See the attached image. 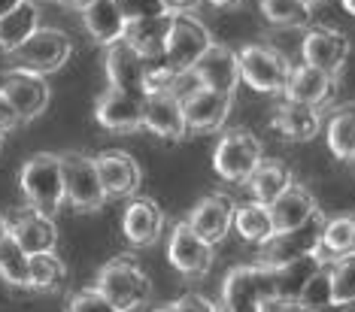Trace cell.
I'll return each mask as SVG.
<instances>
[{"label":"cell","mask_w":355,"mask_h":312,"mask_svg":"<svg viewBox=\"0 0 355 312\" xmlns=\"http://www.w3.org/2000/svg\"><path fill=\"white\" fill-rule=\"evenodd\" d=\"M70 55H73V43H70V37L61 28L40 25L19 49L6 55V61H10V70L49 76V73H58L64 64L70 61Z\"/></svg>","instance_id":"3957f363"},{"label":"cell","mask_w":355,"mask_h":312,"mask_svg":"<svg viewBox=\"0 0 355 312\" xmlns=\"http://www.w3.org/2000/svg\"><path fill=\"white\" fill-rule=\"evenodd\" d=\"M0 279H3L12 291H31L28 255L10 234L0 239Z\"/></svg>","instance_id":"d6a6232c"},{"label":"cell","mask_w":355,"mask_h":312,"mask_svg":"<svg viewBox=\"0 0 355 312\" xmlns=\"http://www.w3.org/2000/svg\"><path fill=\"white\" fill-rule=\"evenodd\" d=\"M122 12V19L131 25V21H140V19H152V15H161L167 12L161 0H112Z\"/></svg>","instance_id":"f35d334b"},{"label":"cell","mask_w":355,"mask_h":312,"mask_svg":"<svg viewBox=\"0 0 355 312\" xmlns=\"http://www.w3.org/2000/svg\"><path fill=\"white\" fill-rule=\"evenodd\" d=\"M10 225V237L25 249V255H40V252H55L58 246V228H55V219L49 215L31 210V206H21L15 210V215L6 219Z\"/></svg>","instance_id":"d6986e66"},{"label":"cell","mask_w":355,"mask_h":312,"mask_svg":"<svg viewBox=\"0 0 355 312\" xmlns=\"http://www.w3.org/2000/svg\"><path fill=\"white\" fill-rule=\"evenodd\" d=\"M107 82L110 88H122V91H140L143 94V79H146L149 64L137 55L125 39L112 43L107 49Z\"/></svg>","instance_id":"cb8c5ba5"},{"label":"cell","mask_w":355,"mask_h":312,"mask_svg":"<svg viewBox=\"0 0 355 312\" xmlns=\"http://www.w3.org/2000/svg\"><path fill=\"white\" fill-rule=\"evenodd\" d=\"M19 125H21V118L15 116L12 103L6 100V94H3V91H0V137H3V134H10V131H15Z\"/></svg>","instance_id":"60d3db41"},{"label":"cell","mask_w":355,"mask_h":312,"mask_svg":"<svg viewBox=\"0 0 355 312\" xmlns=\"http://www.w3.org/2000/svg\"><path fill=\"white\" fill-rule=\"evenodd\" d=\"M222 303L234 312H258L268 303H277V270L261 264L234 267L225 276Z\"/></svg>","instance_id":"8992f818"},{"label":"cell","mask_w":355,"mask_h":312,"mask_svg":"<svg viewBox=\"0 0 355 312\" xmlns=\"http://www.w3.org/2000/svg\"><path fill=\"white\" fill-rule=\"evenodd\" d=\"M213 312H234V309H228L225 303H216V309H213Z\"/></svg>","instance_id":"f907efd6"},{"label":"cell","mask_w":355,"mask_h":312,"mask_svg":"<svg viewBox=\"0 0 355 312\" xmlns=\"http://www.w3.org/2000/svg\"><path fill=\"white\" fill-rule=\"evenodd\" d=\"M240 82L249 85L255 94H282L288 85L295 64L279 49L268 43H249L237 52Z\"/></svg>","instance_id":"5b68a950"},{"label":"cell","mask_w":355,"mask_h":312,"mask_svg":"<svg viewBox=\"0 0 355 312\" xmlns=\"http://www.w3.org/2000/svg\"><path fill=\"white\" fill-rule=\"evenodd\" d=\"M19 188L25 194V203L31 210L49 215L61 212L64 206V179H61V155L55 152H37L21 164Z\"/></svg>","instance_id":"7a4b0ae2"},{"label":"cell","mask_w":355,"mask_h":312,"mask_svg":"<svg viewBox=\"0 0 355 312\" xmlns=\"http://www.w3.org/2000/svg\"><path fill=\"white\" fill-rule=\"evenodd\" d=\"M191 79H195L198 88H209V91H222L231 94L240 88V64H237V52L231 46L213 43L207 49V55L195 64L191 70Z\"/></svg>","instance_id":"ac0fdd59"},{"label":"cell","mask_w":355,"mask_h":312,"mask_svg":"<svg viewBox=\"0 0 355 312\" xmlns=\"http://www.w3.org/2000/svg\"><path fill=\"white\" fill-rule=\"evenodd\" d=\"M167 215L161 210L158 200H152L146 194H137L128 200L125 212H122V234L134 249H149L155 246L161 234H164Z\"/></svg>","instance_id":"e0dca14e"},{"label":"cell","mask_w":355,"mask_h":312,"mask_svg":"<svg viewBox=\"0 0 355 312\" xmlns=\"http://www.w3.org/2000/svg\"><path fill=\"white\" fill-rule=\"evenodd\" d=\"M94 291L119 312H137L152 300V279L134 255H116L94 276Z\"/></svg>","instance_id":"6da1fadb"},{"label":"cell","mask_w":355,"mask_h":312,"mask_svg":"<svg viewBox=\"0 0 355 312\" xmlns=\"http://www.w3.org/2000/svg\"><path fill=\"white\" fill-rule=\"evenodd\" d=\"M216 303L198 291H185L180 300H173V312H213Z\"/></svg>","instance_id":"ab89813d"},{"label":"cell","mask_w":355,"mask_h":312,"mask_svg":"<svg viewBox=\"0 0 355 312\" xmlns=\"http://www.w3.org/2000/svg\"><path fill=\"white\" fill-rule=\"evenodd\" d=\"M0 149H3V137H0Z\"/></svg>","instance_id":"db71d44e"},{"label":"cell","mask_w":355,"mask_h":312,"mask_svg":"<svg viewBox=\"0 0 355 312\" xmlns=\"http://www.w3.org/2000/svg\"><path fill=\"white\" fill-rule=\"evenodd\" d=\"M352 164H355V155H352Z\"/></svg>","instance_id":"11a10c76"},{"label":"cell","mask_w":355,"mask_h":312,"mask_svg":"<svg viewBox=\"0 0 355 312\" xmlns=\"http://www.w3.org/2000/svg\"><path fill=\"white\" fill-rule=\"evenodd\" d=\"M337 85H340L337 76H328V73H322V70L297 64V67H292V76H288V85H286V91H282V98L288 103H297V107L322 109L334 98Z\"/></svg>","instance_id":"44dd1931"},{"label":"cell","mask_w":355,"mask_h":312,"mask_svg":"<svg viewBox=\"0 0 355 312\" xmlns=\"http://www.w3.org/2000/svg\"><path fill=\"white\" fill-rule=\"evenodd\" d=\"M61 179H64V203L76 212H101L107 206L94 155L85 152H61Z\"/></svg>","instance_id":"52a82bcc"},{"label":"cell","mask_w":355,"mask_h":312,"mask_svg":"<svg viewBox=\"0 0 355 312\" xmlns=\"http://www.w3.org/2000/svg\"><path fill=\"white\" fill-rule=\"evenodd\" d=\"M209 46H213V37H209L207 25H200L191 15H173V28H171V34H167L161 64L176 70L180 76H185L195 70V64L204 58Z\"/></svg>","instance_id":"ba28073f"},{"label":"cell","mask_w":355,"mask_h":312,"mask_svg":"<svg viewBox=\"0 0 355 312\" xmlns=\"http://www.w3.org/2000/svg\"><path fill=\"white\" fill-rule=\"evenodd\" d=\"M264 158V146L249 127H228L213 149V170L228 185H246Z\"/></svg>","instance_id":"277c9868"},{"label":"cell","mask_w":355,"mask_h":312,"mask_svg":"<svg viewBox=\"0 0 355 312\" xmlns=\"http://www.w3.org/2000/svg\"><path fill=\"white\" fill-rule=\"evenodd\" d=\"M6 234H10V225H6V215L0 212V239H3Z\"/></svg>","instance_id":"7dc6e473"},{"label":"cell","mask_w":355,"mask_h":312,"mask_svg":"<svg viewBox=\"0 0 355 312\" xmlns=\"http://www.w3.org/2000/svg\"><path fill=\"white\" fill-rule=\"evenodd\" d=\"M270 210V221H273V234H288V230L304 228L310 219H316L322 212L319 200L313 197V191L301 185V182H292L282 194L268 206Z\"/></svg>","instance_id":"ffe728a7"},{"label":"cell","mask_w":355,"mask_h":312,"mask_svg":"<svg viewBox=\"0 0 355 312\" xmlns=\"http://www.w3.org/2000/svg\"><path fill=\"white\" fill-rule=\"evenodd\" d=\"M83 15V28L85 34L92 37L94 46H103V49H110L112 43H119V39H125V28L128 21L122 19V12H119V6L112 3V0H98V3H92Z\"/></svg>","instance_id":"4316f807"},{"label":"cell","mask_w":355,"mask_h":312,"mask_svg":"<svg viewBox=\"0 0 355 312\" xmlns=\"http://www.w3.org/2000/svg\"><path fill=\"white\" fill-rule=\"evenodd\" d=\"M143 131L155 134L158 140L167 143H182L189 137L185 131V118H182V100L180 94L167 91V94H155L146 100V116H143Z\"/></svg>","instance_id":"7402d4cb"},{"label":"cell","mask_w":355,"mask_h":312,"mask_svg":"<svg viewBox=\"0 0 355 312\" xmlns=\"http://www.w3.org/2000/svg\"><path fill=\"white\" fill-rule=\"evenodd\" d=\"M325 312H355V300L352 303H334V306L325 309Z\"/></svg>","instance_id":"bcb514c9"},{"label":"cell","mask_w":355,"mask_h":312,"mask_svg":"<svg viewBox=\"0 0 355 312\" xmlns=\"http://www.w3.org/2000/svg\"><path fill=\"white\" fill-rule=\"evenodd\" d=\"M37 28H40V6L34 0H25L21 6H15L12 12H6L0 19V52L3 55L15 52Z\"/></svg>","instance_id":"4dcf8cb0"},{"label":"cell","mask_w":355,"mask_h":312,"mask_svg":"<svg viewBox=\"0 0 355 312\" xmlns=\"http://www.w3.org/2000/svg\"><path fill=\"white\" fill-rule=\"evenodd\" d=\"M295 182L292 170H288V164L282 161V158H261V164L255 167V173L246 179V191L252 194L255 203H264L270 206L273 200H277L282 191Z\"/></svg>","instance_id":"484cf974"},{"label":"cell","mask_w":355,"mask_h":312,"mask_svg":"<svg viewBox=\"0 0 355 312\" xmlns=\"http://www.w3.org/2000/svg\"><path fill=\"white\" fill-rule=\"evenodd\" d=\"M28 270H31V291L52 294V291H61L64 282H67V264L58 258V252L31 255Z\"/></svg>","instance_id":"1f68e13d"},{"label":"cell","mask_w":355,"mask_h":312,"mask_svg":"<svg viewBox=\"0 0 355 312\" xmlns=\"http://www.w3.org/2000/svg\"><path fill=\"white\" fill-rule=\"evenodd\" d=\"M64 312H119V309L110 306L94 288H79L67 297V309Z\"/></svg>","instance_id":"74e56055"},{"label":"cell","mask_w":355,"mask_h":312,"mask_svg":"<svg viewBox=\"0 0 355 312\" xmlns=\"http://www.w3.org/2000/svg\"><path fill=\"white\" fill-rule=\"evenodd\" d=\"M301 3H304V6H310V10H313V6H319L322 0H301Z\"/></svg>","instance_id":"681fc988"},{"label":"cell","mask_w":355,"mask_h":312,"mask_svg":"<svg viewBox=\"0 0 355 312\" xmlns=\"http://www.w3.org/2000/svg\"><path fill=\"white\" fill-rule=\"evenodd\" d=\"M167 261L180 276L200 279L213 270L216 249L189 228V221H176L171 237H167Z\"/></svg>","instance_id":"7c38bea8"},{"label":"cell","mask_w":355,"mask_h":312,"mask_svg":"<svg viewBox=\"0 0 355 312\" xmlns=\"http://www.w3.org/2000/svg\"><path fill=\"white\" fill-rule=\"evenodd\" d=\"M237 230V237L243 239L249 246H268L273 237V221H270V210L264 203H255V200H249V203H237L234 206V228Z\"/></svg>","instance_id":"f546056e"},{"label":"cell","mask_w":355,"mask_h":312,"mask_svg":"<svg viewBox=\"0 0 355 312\" xmlns=\"http://www.w3.org/2000/svg\"><path fill=\"white\" fill-rule=\"evenodd\" d=\"M155 312H173V303H167V306H158Z\"/></svg>","instance_id":"816d5d0a"},{"label":"cell","mask_w":355,"mask_h":312,"mask_svg":"<svg viewBox=\"0 0 355 312\" xmlns=\"http://www.w3.org/2000/svg\"><path fill=\"white\" fill-rule=\"evenodd\" d=\"M355 252V212H337L325 215V225H322L319 237V249L316 258L319 264H334Z\"/></svg>","instance_id":"d4e9b609"},{"label":"cell","mask_w":355,"mask_h":312,"mask_svg":"<svg viewBox=\"0 0 355 312\" xmlns=\"http://www.w3.org/2000/svg\"><path fill=\"white\" fill-rule=\"evenodd\" d=\"M204 3H209L213 10H237L243 0H204Z\"/></svg>","instance_id":"ee69618b"},{"label":"cell","mask_w":355,"mask_h":312,"mask_svg":"<svg viewBox=\"0 0 355 312\" xmlns=\"http://www.w3.org/2000/svg\"><path fill=\"white\" fill-rule=\"evenodd\" d=\"M182 118L189 134H216L222 131L228 122L234 98L222 91H209V88H191L189 94H182Z\"/></svg>","instance_id":"4fadbf2b"},{"label":"cell","mask_w":355,"mask_h":312,"mask_svg":"<svg viewBox=\"0 0 355 312\" xmlns=\"http://www.w3.org/2000/svg\"><path fill=\"white\" fill-rule=\"evenodd\" d=\"M46 3H58V0H46Z\"/></svg>","instance_id":"f5cc1de1"},{"label":"cell","mask_w":355,"mask_h":312,"mask_svg":"<svg viewBox=\"0 0 355 312\" xmlns=\"http://www.w3.org/2000/svg\"><path fill=\"white\" fill-rule=\"evenodd\" d=\"M325 143L328 152L343 164H352L355 155V100L340 103L328 113L325 125Z\"/></svg>","instance_id":"f1b7e54d"},{"label":"cell","mask_w":355,"mask_h":312,"mask_svg":"<svg viewBox=\"0 0 355 312\" xmlns=\"http://www.w3.org/2000/svg\"><path fill=\"white\" fill-rule=\"evenodd\" d=\"M64 10H73V12H85L92 3H98V0H58Z\"/></svg>","instance_id":"7bdbcfd3"},{"label":"cell","mask_w":355,"mask_h":312,"mask_svg":"<svg viewBox=\"0 0 355 312\" xmlns=\"http://www.w3.org/2000/svg\"><path fill=\"white\" fill-rule=\"evenodd\" d=\"M234 206L237 203H234L231 194L213 191V194H207L204 200H198V203L191 206L185 221H189V228L195 230L204 243H209L216 249L234 228Z\"/></svg>","instance_id":"2e32d148"},{"label":"cell","mask_w":355,"mask_h":312,"mask_svg":"<svg viewBox=\"0 0 355 312\" xmlns=\"http://www.w3.org/2000/svg\"><path fill=\"white\" fill-rule=\"evenodd\" d=\"M0 91H3L6 100L12 103V109H15V116L21 118V125L40 118L52 100L46 76L25 73V70H6V73L0 76Z\"/></svg>","instance_id":"5bb4252c"},{"label":"cell","mask_w":355,"mask_h":312,"mask_svg":"<svg viewBox=\"0 0 355 312\" xmlns=\"http://www.w3.org/2000/svg\"><path fill=\"white\" fill-rule=\"evenodd\" d=\"M161 3L171 15H191L204 6V0H161Z\"/></svg>","instance_id":"b9f144b4"},{"label":"cell","mask_w":355,"mask_h":312,"mask_svg":"<svg viewBox=\"0 0 355 312\" xmlns=\"http://www.w3.org/2000/svg\"><path fill=\"white\" fill-rule=\"evenodd\" d=\"M146 94L140 91H122V88H110L101 91L94 100V122L110 134H134L143 131V116H146Z\"/></svg>","instance_id":"30bf717a"},{"label":"cell","mask_w":355,"mask_h":312,"mask_svg":"<svg viewBox=\"0 0 355 312\" xmlns=\"http://www.w3.org/2000/svg\"><path fill=\"white\" fill-rule=\"evenodd\" d=\"M264 21L273 28H310L313 25V10L304 6L301 0H258Z\"/></svg>","instance_id":"836d02e7"},{"label":"cell","mask_w":355,"mask_h":312,"mask_svg":"<svg viewBox=\"0 0 355 312\" xmlns=\"http://www.w3.org/2000/svg\"><path fill=\"white\" fill-rule=\"evenodd\" d=\"M301 312H325L331 309V264H319L306 279L301 297L295 303Z\"/></svg>","instance_id":"e575fe53"},{"label":"cell","mask_w":355,"mask_h":312,"mask_svg":"<svg viewBox=\"0 0 355 312\" xmlns=\"http://www.w3.org/2000/svg\"><path fill=\"white\" fill-rule=\"evenodd\" d=\"M355 300V252L331 264V306Z\"/></svg>","instance_id":"d590c367"},{"label":"cell","mask_w":355,"mask_h":312,"mask_svg":"<svg viewBox=\"0 0 355 312\" xmlns=\"http://www.w3.org/2000/svg\"><path fill=\"white\" fill-rule=\"evenodd\" d=\"M273 131L279 137L292 140V143H310L316 134L322 131V116L319 109L310 107H297V103L282 100L277 109H273Z\"/></svg>","instance_id":"83f0119b"},{"label":"cell","mask_w":355,"mask_h":312,"mask_svg":"<svg viewBox=\"0 0 355 312\" xmlns=\"http://www.w3.org/2000/svg\"><path fill=\"white\" fill-rule=\"evenodd\" d=\"M173 28V15L171 12H161V15H152V19H140V21H131L125 28V43L140 55L146 64L152 61H161L164 58V43H167V34Z\"/></svg>","instance_id":"603a6c76"},{"label":"cell","mask_w":355,"mask_h":312,"mask_svg":"<svg viewBox=\"0 0 355 312\" xmlns=\"http://www.w3.org/2000/svg\"><path fill=\"white\" fill-rule=\"evenodd\" d=\"M349 52H352V46L343 30H334L325 25H310L304 30V39H301L304 67L322 70V73L340 79V70L346 67V61H349Z\"/></svg>","instance_id":"9c48e42d"},{"label":"cell","mask_w":355,"mask_h":312,"mask_svg":"<svg viewBox=\"0 0 355 312\" xmlns=\"http://www.w3.org/2000/svg\"><path fill=\"white\" fill-rule=\"evenodd\" d=\"M21 3H25V0H0V19H3L6 12H12L15 6H21Z\"/></svg>","instance_id":"f6af8a7d"},{"label":"cell","mask_w":355,"mask_h":312,"mask_svg":"<svg viewBox=\"0 0 355 312\" xmlns=\"http://www.w3.org/2000/svg\"><path fill=\"white\" fill-rule=\"evenodd\" d=\"M322 225H325V212H319L316 219H310L304 228L273 237L268 246H261V255H258L255 264L270 267V270H279V267H288V264H295V261L313 258L316 249H319Z\"/></svg>","instance_id":"8fae6325"},{"label":"cell","mask_w":355,"mask_h":312,"mask_svg":"<svg viewBox=\"0 0 355 312\" xmlns=\"http://www.w3.org/2000/svg\"><path fill=\"white\" fill-rule=\"evenodd\" d=\"M340 3H343V10H346V12L355 15V0H340Z\"/></svg>","instance_id":"c3c4849f"},{"label":"cell","mask_w":355,"mask_h":312,"mask_svg":"<svg viewBox=\"0 0 355 312\" xmlns=\"http://www.w3.org/2000/svg\"><path fill=\"white\" fill-rule=\"evenodd\" d=\"M180 82H182V76L176 73V70L164 67V64H158V67H152V64H149L146 79H143V94H146V98H155V94H167V91L176 94Z\"/></svg>","instance_id":"8d00e7d4"},{"label":"cell","mask_w":355,"mask_h":312,"mask_svg":"<svg viewBox=\"0 0 355 312\" xmlns=\"http://www.w3.org/2000/svg\"><path fill=\"white\" fill-rule=\"evenodd\" d=\"M94 167H98L101 185L107 200H131L143 185V167L137 164L131 152L110 149L94 155Z\"/></svg>","instance_id":"9a60e30c"}]
</instances>
